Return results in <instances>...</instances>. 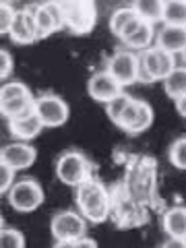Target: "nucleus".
Wrapping results in <instances>:
<instances>
[{"label": "nucleus", "instance_id": "f257e3e1", "mask_svg": "<svg viewBox=\"0 0 186 248\" xmlns=\"http://www.w3.org/2000/svg\"><path fill=\"white\" fill-rule=\"evenodd\" d=\"M77 207L87 221L102 223L110 215V195L104 188V184L87 178L77 186Z\"/></svg>", "mask_w": 186, "mask_h": 248}, {"label": "nucleus", "instance_id": "f03ea898", "mask_svg": "<svg viewBox=\"0 0 186 248\" xmlns=\"http://www.w3.org/2000/svg\"><path fill=\"white\" fill-rule=\"evenodd\" d=\"M35 99L37 97L31 95L25 83H4L2 89H0V112L6 120L21 118V116L35 112Z\"/></svg>", "mask_w": 186, "mask_h": 248}, {"label": "nucleus", "instance_id": "7ed1b4c3", "mask_svg": "<svg viewBox=\"0 0 186 248\" xmlns=\"http://www.w3.org/2000/svg\"><path fill=\"white\" fill-rule=\"evenodd\" d=\"M174 56L176 54L159 48V46H151V48L143 50L139 54V58H141V81H147V83L164 81L176 68Z\"/></svg>", "mask_w": 186, "mask_h": 248}, {"label": "nucleus", "instance_id": "20e7f679", "mask_svg": "<svg viewBox=\"0 0 186 248\" xmlns=\"http://www.w3.org/2000/svg\"><path fill=\"white\" fill-rule=\"evenodd\" d=\"M11 209L19 213H31L44 203V188L33 178H23L13 184V188L6 192Z\"/></svg>", "mask_w": 186, "mask_h": 248}, {"label": "nucleus", "instance_id": "39448f33", "mask_svg": "<svg viewBox=\"0 0 186 248\" xmlns=\"http://www.w3.org/2000/svg\"><path fill=\"white\" fill-rule=\"evenodd\" d=\"M91 174V164L81 151H64L56 161V178L66 186H79Z\"/></svg>", "mask_w": 186, "mask_h": 248}, {"label": "nucleus", "instance_id": "423d86ee", "mask_svg": "<svg viewBox=\"0 0 186 248\" xmlns=\"http://www.w3.org/2000/svg\"><path fill=\"white\" fill-rule=\"evenodd\" d=\"M50 230L56 242H75L87 236V219L81 211H58L52 217Z\"/></svg>", "mask_w": 186, "mask_h": 248}, {"label": "nucleus", "instance_id": "0eeeda50", "mask_svg": "<svg viewBox=\"0 0 186 248\" xmlns=\"http://www.w3.org/2000/svg\"><path fill=\"white\" fill-rule=\"evenodd\" d=\"M106 71L110 73L122 87H126V85L141 81V58L128 48L118 50V52H114V56L110 60H108Z\"/></svg>", "mask_w": 186, "mask_h": 248}, {"label": "nucleus", "instance_id": "6e6552de", "mask_svg": "<svg viewBox=\"0 0 186 248\" xmlns=\"http://www.w3.org/2000/svg\"><path fill=\"white\" fill-rule=\"evenodd\" d=\"M64 4V27H68L73 33H89L95 27L97 13L91 0H73Z\"/></svg>", "mask_w": 186, "mask_h": 248}, {"label": "nucleus", "instance_id": "1a4fd4ad", "mask_svg": "<svg viewBox=\"0 0 186 248\" xmlns=\"http://www.w3.org/2000/svg\"><path fill=\"white\" fill-rule=\"evenodd\" d=\"M35 114L40 116L46 128H58L68 120L71 108L56 93H44L35 99Z\"/></svg>", "mask_w": 186, "mask_h": 248}, {"label": "nucleus", "instance_id": "9d476101", "mask_svg": "<svg viewBox=\"0 0 186 248\" xmlns=\"http://www.w3.org/2000/svg\"><path fill=\"white\" fill-rule=\"evenodd\" d=\"M33 15L40 37H48L54 31L64 27V4H62V0H46V2L33 4Z\"/></svg>", "mask_w": 186, "mask_h": 248}, {"label": "nucleus", "instance_id": "9b49d317", "mask_svg": "<svg viewBox=\"0 0 186 248\" xmlns=\"http://www.w3.org/2000/svg\"><path fill=\"white\" fill-rule=\"evenodd\" d=\"M9 37L15 44H21V46H29V44L40 40L35 15H33V6H25V9L17 11V17H15L13 27L9 31Z\"/></svg>", "mask_w": 186, "mask_h": 248}, {"label": "nucleus", "instance_id": "f8f14e48", "mask_svg": "<svg viewBox=\"0 0 186 248\" xmlns=\"http://www.w3.org/2000/svg\"><path fill=\"white\" fill-rule=\"evenodd\" d=\"M37 159V151L33 145H29L27 141H13L9 145L2 147L0 151V161L9 164L13 170H27L29 166H33Z\"/></svg>", "mask_w": 186, "mask_h": 248}, {"label": "nucleus", "instance_id": "ddd939ff", "mask_svg": "<svg viewBox=\"0 0 186 248\" xmlns=\"http://www.w3.org/2000/svg\"><path fill=\"white\" fill-rule=\"evenodd\" d=\"M153 35H155L153 23H147L141 17H137L133 23H128L118 40H122V44L128 50H147V48H151Z\"/></svg>", "mask_w": 186, "mask_h": 248}, {"label": "nucleus", "instance_id": "4468645a", "mask_svg": "<svg viewBox=\"0 0 186 248\" xmlns=\"http://www.w3.org/2000/svg\"><path fill=\"white\" fill-rule=\"evenodd\" d=\"M87 93L91 95V99L95 102L108 104L110 99H114L118 93H122V85L114 79V77L108 71H99L93 73L87 81Z\"/></svg>", "mask_w": 186, "mask_h": 248}, {"label": "nucleus", "instance_id": "2eb2a0df", "mask_svg": "<svg viewBox=\"0 0 186 248\" xmlns=\"http://www.w3.org/2000/svg\"><path fill=\"white\" fill-rule=\"evenodd\" d=\"M44 128H46L44 122L40 120V116H37L35 112H31L27 116H21V118L9 120L11 135L15 139H19V141H31V139H35Z\"/></svg>", "mask_w": 186, "mask_h": 248}, {"label": "nucleus", "instance_id": "dca6fc26", "mask_svg": "<svg viewBox=\"0 0 186 248\" xmlns=\"http://www.w3.org/2000/svg\"><path fill=\"white\" fill-rule=\"evenodd\" d=\"M155 46L164 48L172 54H182L186 48V27L180 25H166L157 31V37H155Z\"/></svg>", "mask_w": 186, "mask_h": 248}, {"label": "nucleus", "instance_id": "f3484780", "mask_svg": "<svg viewBox=\"0 0 186 248\" xmlns=\"http://www.w3.org/2000/svg\"><path fill=\"white\" fill-rule=\"evenodd\" d=\"M164 232L172 238H184L186 234V207L176 205L164 213Z\"/></svg>", "mask_w": 186, "mask_h": 248}, {"label": "nucleus", "instance_id": "a211bd4d", "mask_svg": "<svg viewBox=\"0 0 186 248\" xmlns=\"http://www.w3.org/2000/svg\"><path fill=\"white\" fill-rule=\"evenodd\" d=\"M133 9L137 15L147 23H159L164 21V9H166V0H135Z\"/></svg>", "mask_w": 186, "mask_h": 248}, {"label": "nucleus", "instance_id": "6ab92c4d", "mask_svg": "<svg viewBox=\"0 0 186 248\" xmlns=\"http://www.w3.org/2000/svg\"><path fill=\"white\" fill-rule=\"evenodd\" d=\"M164 91L168 97L178 99L186 93V66H176L164 79Z\"/></svg>", "mask_w": 186, "mask_h": 248}, {"label": "nucleus", "instance_id": "aec40b11", "mask_svg": "<svg viewBox=\"0 0 186 248\" xmlns=\"http://www.w3.org/2000/svg\"><path fill=\"white\" fill-rule=\"evenodd\" d=\"M137 17L139 15H137V11L133 9V6H120V9H116L112 13V17H110V31L116 37H120L128 23H133Z\"/></svg>", "mask_w": 186, "mask_h": 248}, {"label": "nucleus", "instance_id": "412c9836", "mask_svg": "<svg viewBox=\"0 0 186 248\" xmlns=\"http://www.w3.org/2000/svg\"><path fill=\"white\" fill-rule=\"evenodd\" d=\"M164 23L186 27V0H166Z\"/></svg>", "mask_w": 186, "mask_h": 248}, {"label": "nucleus", "instance_id": "4be33fe9", "mask_svg": "<svg viewBox=\"0 0 186 248\" xmlns=\"http://www.w3.org/2000/svg\"><path fill=\"white\" fill-rule=\"evenodd\" d=\"M151 124H153V108L141 99V102H139V112H137L135 120L128 126L126 133L128 135H141V133H145V130L151 126Z\"/></svg>", "mask_w": 186, "mask_h": 248}, {"label": "nucleus", "instance_id": "5701e85b", "mask_svg": "<svg viewBox=\"0 0 186 248\" xmlns=\"http://www.w3.org/2000/svg\"><path fill=\"white\" fill-rule=\"evenodd\" d=\"M133 102V97L130 95H126V93H118V95H116L114 99H110V102L106 104V112H108V116H110V120L116 124L120 120V116H122V112L126 110V106Z\"/></svg>", "mask_w": 186, "mask_h": 248}, {"label": "nucleus", "instance_id": "b1692460", "mask_svg": "<svg viewBox=\"0 0 186 248\" xmlns=\"http://www.w3.org/2000/svg\"><path fill=\"white\" fill-rule=\"evenodd\" d=\"M168 157L172 161V166L178 170H186V137H180L178 141L170 145Z\"/></svg>", "mask_w": 186, "mask_h": 248}, {"label": "nucleus", "instance_id": "393cba45", "mask_svg": "<svg viewBox=\"0 0 186 248\" xmlns=\"http://www.w3.org/2000/svg\"><path fill=\"white\" fill-rule=\"evenodd\" d=\"M0 248H25V236L15 228H2V232H0Z\"/></svg>", "mask_w": 186, "mask_h": 248}, {"label": "nucleus", "instance_id": "a878e982", "mask_svg": "<svg viewBox=\"0 0 186 248\" xmlns=\"http://www.w3.org/2000/svg\"><path fill=\"white\" fill-rule=\"evenodd\" d=\"M15 17H17V9H15L11 2H2V4H0V33L9 35Z\"/></svg>", "mask_w": 186, "mask_h": 248}, {"label": "nucleus", "instance_id": "bb28decb", "mask_svg": "<svg viewBox=\"0 0 186 248\" xmlns=\"http://www.w3.org/2000/svg\"><path fill=\"white\" fill-rule=\"evenodd\" d=\"M15 174H17V170H13L9 164H2L0 161V192L6 197V192L13 188V184L17 182L15 180Z\"/></svg>", "mask_w": 186, "mask_h": 248}, {"label": "nucleus", "instance_id": "cd10ccee", "mask_svg": "<svg viewBox=\"0 0 186 248\" xmlns=\"http://www.w3.org/2000/svg\"><path fill=\"white\" fill-rule=\"evenodd\" d=\"M139 102H141V99H133V102H130V104L126 106V110L122 112L120 120L116 122V126L122 128V130H128V126H130V124H133L135 116H137V112H139Z\"/></svg>", "mask_w": 186, "mask_h": 248}, {"label": "nucleus", "instance_id": "c85d7f7f", "mask_svg": "<svg viewBox=\"0 0 186 248\" xmlns=\"http://www.w3.org/2000/svg\"><path fill=\"white\" fill-rule=\"evenodd\" d=\"M13 68H15V60L11 56V52L2 50V52H0V77H2V81L9 79V75L13 73Z\"/></svg>", "mask_w": 186, "mask_h": 248}, {"label": "nucleus", "instance_id": "c756f323", "mask_svg": "<svg viewBox=\"0 0 186 248\" xmlns=\"http://www.w3.org/2000/svg\"><path fill=\"white\" fill-rule=\"evenodd\" d=\"M71 248H97V242L93 238H79L75 240V242H71Z\"/></svg>", "mask_w": 186, "mask_h": 248}, {"label": "nucleus", "instance_id": "7c9ffc66", "mask_svg": "<svg viewBox=\"0 0 186 248\" xmlns=\"http://www.w3.org/2000/svg\"><path fill=\"white\" fill-rule=\"evenodd\" d=\"M159 248H186V242H184V238H172V236H168V240Z\"/></svg>", "mask_w": 186, "mask_h": 248}, {"label": "nucleus", "instance_id": "2f4dec72", "mask_svg": "<svg viewBox=\"0 0 186 248\" xmlns=\"http://www.w3.org/2000/svg\"><path fill=\"white\" fill-rule=\"evenodd\" d=\"M174 102H176V110H178V114L184 116V118H186V93H184L182 97L174 99Z\"/></svg>", "mask_w": 186, "mask_h": 248}, {"label": "nucleus", "instance_id": "473e14b6", "mask_svg": "<svg viewBox=\"0 0 186 248\" xmlns=\"http://www.w3.org/2000/svg\"><path fill=\"white\" fill-rule=\"evenodd\" d=\"M54 248H71V242H56Z\"/></svg>", "mask_w": 186, "mask_h": 248}, {"label": "nucleus", "instance_id": "72a5a7b5", "mask_svg": "<svg viewBox=\"0 0 186 248\" xmlns=\"http://www.w3.org/2000/svg\"><path fill=\"white\" fill-rule=\"evenodd\" d=\"M182 58H184V62H186V48H184V52H182Z\"/></svg>", "mask_w": 186, "mask_h": 248}, {"label": "nucleus", "instance_id": "f704fd0d", "mask_svg": "<svg viewBox=\"0 0 186 248\" xmlns=\"http://www.w3.org/2000/svg\"><path fill=\"white\" fill-rule=\"evenodd\" d=\"M62 2H73V0H62Z\"/></svg>", "mask_w": 186, "mask_h": 248}, {"label": "nucleus", "instance_id": "c9c22d12", "mask_svg": "<svg viewBox=\"0 0 186 248\" xmlns=\"http://www.w3.org/2000/svg\"><path fill=\"white\" fill-rule=\"evenodd\" d=\"M2 2H13V0H2Z\"/></svg>", "mask_w": 186, "mask_h": 248}, {"label": "nucleus", "instance_id": "e433bc0d", "mask_svg": "<svg viewBox=\"0 0 186 248\" xmlns=\"http://www.w3.org/2000/svg\"><path fill=\"white\" fill-rule=\"evenodd\" d=\"M184 242H186V234H184Z\"/></svg>", "mask_w": 186, "mask_h": 248}]
</instances>
